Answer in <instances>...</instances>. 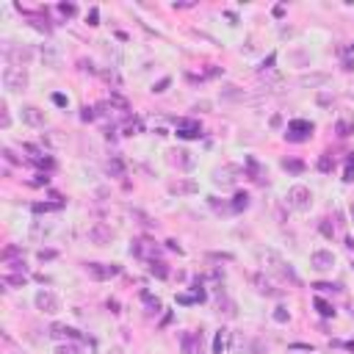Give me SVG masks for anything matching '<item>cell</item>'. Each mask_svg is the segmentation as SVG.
<instances>
[{
    "label": "cell",
    "instance_id": "6da1fadb",
    "mask_svg": "<svg viewBox=\"0 0 354 354\" xmlns=\"http://www.w3.org/2000/svg\"><path fill=\"white\" fill-rule=\"evenodd\" d=\"M3 86H6L8 91H25L28 89V72L22 70V67H14V64H8V67H3Z\"/></svg>",
    "mask_w": 354,
    "mask_h": 354
},
{
    "label": "cell",
    "instance_id": "7a4b0ae2",
    "mask_svg": "<svg viewBox=\"0 0 354 354\" xmlns=\"http://www.w3.org/2000/svg\"><path fill=\"white\" fill-rule=\"evenodd\" d=\"M260 260H263V266H266L269 271H277V274L288 277L291 282H299L296 274H293V269H291L288 263H285V260H282V257H279L274 249H263V252H260Z\"/></svg>",
    "mask_w": 354,
    "mask_h": 354
},
{
    "label": "cell",
    "instance_id": "3957f363",
    "mask_svg": "<svg viewBox=\"0 0 354 354\" xmlns=\"http://www.w3.org/2000/svg\"><path fill=\"white\" fill-rule=\"evenodd\" d=\"M285 199H288V205H291L293 210H299V213L310 210V205H313V194H310V188L307 186H291Z\"/></svg>",
    "mask_w": 354,
    "mask_h": 354
},
{
    "label": "cell",
    "instance_id": "277c9868",
    "mask_svg": "<svg viewBox=\"0 0 354 354\" xmlns=\"http://www.w3.org/2000/svg\"><path fill=\"white\" fill-rule=\"evenodd\" d=\"M36 307L42 313H47V315H56V313L61 310V299L53 291H39L36 293Z\"/></svg>",
    "mask_w": 354,
    "mask_h": 354
},
{
    "label": "cell",
    "instance_id": "5b68a950",
    "mask_svg": "<svg viewBox=\"0 0 354 354\" xmlns=\"http://www.w3.org/2000/svg\"><path fill=\"white\" fill-rule=\"evenodd\" d=\"M238 177H241V166H233V163H227V166H222L219 172H216L213 183H216V186H222V188H230V186H236Z\"/></svg>",
    "mask_w": 354,
    "mask_h": 354
},
{
    "label": "cell",
    "instance_id": "8992f818",
    "mask_svg": "<svg viewBox=\"0 0 354 354\" xmlns=\"http://www.w3.org/2000/svg\"><path fill=\"white\" fill-rule=\"evenodd\" d=\"M111 238H114V233H111V227H108V224L94 222V224L89 227V241H91V243H97V246H105V243H111Z\"/></svg>",
    "mask_w": 354,
    "mask_h": 354
},
{
    "label": "cell",
    "instance_id": "52a82bcc",
    "mask_svg": "<svg viewBox=\"0 0 354 354\" xmlns=\"http://www.w3.org/2000/svg\"><path fill=\"white\" fill-rule=\"evenodd\" d=\"M310 133H313L310 122H305V119H293L291 125H288V133H285V136H288L291 141H305Z\"/></svg>",
    "mask_w": 354,
    "mask_h": 354
},
{
    "label": "cell",
    "instance_id": "ba28073f",
    "mask_svg": "<svg viewBox=\"0 0 354 354\" xmlns=\"http://www.w3.org/2000/svg\"><path fill=\"white\" fill-rule=\"evenodd\" d=\"M3 53H6L8 64H14V67H20V64H28L31 58H34V53H31L28 47H14V44H6V47H3Z\"/></svg>",
    "mask_w": 354,
    "mask_h": 354
},
{
    "label": "cell",
    "instance_id": "9c48e42d",
    "mask_svg": "<svg viewBox=\"0 0 354 354\" xmlns=\"http://www.w3.org/2000/svg\"><path fill=\"white\" fill-rule=\"evenodd\" d=\"M310 263H313V269L315 271H329L335 266V255L329 249H315L310 255Z\"/></svg>",
    "mask_w": 354,
    "mask_h": 354
},
{
    "label": "cell",
    "instance_id": "30bf717a",
    "mask_svg": "<svg viewBox=\"0 0 354 354\" xmlns=\"http://www.w3.org/2000/svg\"><path fill=\"white\" fill-rule=\"evenodd\" d=\"M119 266L117 263H111V266H103V263H89V274H91V279H97V282H103V279H111V277H117L119 274Z\"/></svg>",
    "mask_w": 354,
    "mask_h": 354
},
{
    "label": "cell",
    "instance_id": "8fae6325",
    "mask_svg": "<svg viewBox=\"0 0 354 354\" xmlns=\"http://www.w3.org/2000/svg\"><path fill=\"white\" fill-rule=\"evenodd\" d=\"M177 136L180 139H197V136H202V127L197 119H180L177 122Z\"/></svg>",
    "mask_w": 354,
    "mask_h": 354
},
{
    "label": "cell",
    "instance_id": "7c38bea8",
    "mask_svg": "<svg viewBox=\"0 0 354 354\" xmlns=\"http://www.w3.org/2000/svg\"><path fill=\"white\" fill-rule=\"evenodd\" d=\"M180 346L186 354H199L202 346V332H183L180 335Z\"/></svg>",
    "mask_w": 354,
    "mask_h": 354
},
{
    "label": "cell",
    "instance_id": "4fadbf2b",
    "mask_svg": "<svg viewBox=\"0 0 354 354\" xmlns=\"http://www.w3.org/2000/svg\"><path fill=\"white\" fill-rule=\"evenodd\" d=\"M22 122L31 127H42L44 125V111H39L36 105H25L22 108Z\"/></svg>",
    "mask_w": 354,
    "mask_h": 354
},
{
    "label": "cell",
    "instance_id": "5bb4252c",
    "mask_svg": "<svg viewBox=\"0 0 354 354\" xmlns=\"http://www.w3.org/2000/svg\"><path fill=\"white\" fill-rule=\"evenodd\" d=\"M299 83H302V86H310V89H315V86H326V83H329V75H324V72L302 75V78H299Z\"/></svg>",
    "mask_w": 354,
    "mask_h": 354
},
{
    "label": "cell",
    "instance_id": "9a60e30c",
    "mask_svg": "<svg viewBox=\"0 0 354 354\" xmlns=\"http://www.w3.org/2000/svg\"><path fill=\"white\" fill-rule=\"evenodd\" d=\"M169 191H172V194H177V197L197 194V183H194V180H177V183H172V186H169Z\"/></svg>",
    "mask_w": 354,
    "mask_h": 354
},
{
    "label": "cell",
    "instance_id": "2e32d148",
    "mask_svg": "<svg viewBox=\"0 0 354 354\" xmlns=\"http://www.w3.org/2000/svg\"><path fill=\"white\" fill-rule=\"evenodd\" d=\"M222 97L233 100V103H241V100H246V91L238 89V86H233V83H227V86H222Z\"/></svg>",
    "mask_w": 354,
    "mask_h": 354
},
{
    "label": "cell",
    "instance_id": "e0dca14e",
    "mask_svg": "<svg viewBox=\"0 0 354 354\" xmlns=\"http://www.w3.org/2000/svg\"><path fill=\"white\" fill-rule=\"evenodd\" d=\"M227 343H230V332L227 329H219V332H216V340H213V352L224 354L227 352Z\"/></svg>",
    "mask_w": 354,
    "mask_h": 354
},
{
    "label": "cell",
    "instance_id": "ac0fdd59",
    "mask_svg": "<svg viewBox=\"0 0 354 354\" xmlns=\"http://www.w3.org/2000/svg\"><path fill=\"white\" fill-rule=\"evenodd\" d=\"M42 61L47 64V67H56L58 64V50L53 47V44H42Z\"/></svg>",
    "mask_w": 354,
    "mask_h": 354
},
{
    "label": "cell",
    "instance_id": "d6986e66",
    "mask_svg": "<svg viewBox=\"0 0 354 354\" xmlns=\"http://www.w3.org/2000/svg\"><path fill=\"white\" fill-rule=\"evenodd\" d=\"M352 133H354V119L352 117L340 119V122H338V136H340V139H346V136H352Z\"/></svg>",
    "mask_w": 354,
    "mask_h": 354
},
{
    "label": "cell",
    "instance_id": "ffe728a7",
    "mask_svg": "<svg viewBox=\"0 0 354 354\" xmlns=\"http://www.w3.org/2000/svg\"><path fill=\"white\" fill-rule=\"evenodd\" d=\"M246 169H249V177H252V180H263V169H260V163H257L252 155L246 158Z\"/></svg>",
    "mask_w": 354,
    "mask_h": 354
},
{
    "label": "cell",
    "instance_id": "44dd1931",
    "mask_svg": "<svg viewBox=\"0 0 354 354\" xmlns=\"http://www.w3.org/2000/svg\"><path fill=\"white\" fill-rule=\"evenodd\" d=\"M252 282H255L257 285V291H260V293H269V296H277V288H271V285L269 282H266V279L263 277H252Z\"/></svg>",
    "mask_w": 354,
    "mask_h": 354
},
{
    "label": "cell",
    "instance_id": "7402d4cb",
    "mask_svg": "<svg viewBox=\"0 0 354 354\" xmlns=\"http://www.w3.org/2000/svg\"><path fill=\"white\" fill-rule=\"evenodd\" d=\"M150 271H153L155 277H160V279H166V277H169L166 263H160V260H150Z\"/></svg>",
    "mask_w": 354,
    "mask_h": 354
},
{
    "label": "cell",
    "instance_id": "603a6c76",
    "mask_svg": "<svg viewBox=\"0 0 354 354\" xmlns=\"http://www.w3.org/2000/svg\"><path fill=\"white\" fill-rule=\"evenodd\" d=\"M108 172H111L114 177H122V174H125V163H122L119 158H111L108 160Z\"/></svg>",
    "mask_w": 354,
    "mask_h": 354
},
{
    "label": "cell",
    "instance_id": "cb8c5ba5",
    "mask_svg": "<svg viewBox=\"0 0 354 354\" xmlns=\"http://www.w3.org/2000/svg\"><path fill=\"white\" fill-rule=\"evenodd\" d=\"M282 166L285 169H288V172H293V174H302V172H305V163H302V160H282Z\"/></svg>",
    "mask_w": 354,
    "mask_h": 354
},
{
    "label": "cell",
    "instance_id": "d4e9b609",
    "mask_svg": "<svg viewBox=\"0 0 354 354\" xmlns=\"http://www.w3.org/2000/svg\"><path fill=\"white\" fill-rule=\"evenodd\" d=\"M315 310H318L321 313V315H326V318H329V315H332V307H329V305H326V302H324V299H315Z\"/></svg>",
    "mask_w": 354,
    "mask_h": 354
},
{
    "label": "cell",
    "instance_id": "484cf974",
    "mask_svg": "<svg viewBox=\"0 0 354 354\" xmlns=\"http://www.w3.org/2000/svg\"><path fill=\"white\" fill-rule=\"evenodd\" d=\"M246 205H249V197H246V194H238L236 202H233V210H243Z\"/></svg>",
    "mask_w": 354,
    "mask_h": 354
},
{
    "label": "cell",
    "instance_id": "4316f807",
    "mask_svg": "<svg viewBox=\"0 0 354 354\" xmlns=\"http://www.w3.org/2000/svg\"><path fill=\"white\" fill-rule=\"evenodd\" d=\"M58 205H50V202H36L34 205V213H47V210H56Z\"/></svg>",
    "mask_w": 354,
    "mask_h": 354
},
{
    "label": "cell",
    "instance_id": "83f0119b",
    "mask_svg": "<svg viewBox=\"0 0 354 354\" xmlns=\"http://www.w3.org/2000/svg\"><path fill=\"white\" fill-rule=\"evenodd\" d=\"M0 125H3V127H8V125H11V119H8V108H6V103H0Z\"/></svg>",
    "mask_w": 354,
    "mask_h": 354
},
{
    "label": "cell",
    "instance_id": "f1b7e54d",
    "mask_svg": "<svg viewBox=\"0 0 354 354\" xmlns=\"http://www.w3.org/2000/svg\"><path fill=\"white\" fill-rule=\"evenodd\" d=\"M318 169L321 172H332V160H329V155H321L318 158Z\"/></svg>",
    "mask_w": 354,
    "mask_h": 354
},
{
    "label": "cell",
    "instance_id": "f546056e",
    "mask_svg": "<svg viewBox=\"0 0 354 354\" xmlns=\"http://www.w3.org/2000/svg\"><path fill=\"white\" fill-rule=\"evenodd\" d=\"M274 321H277V324H285V321H288V310H285V307H277V310H274Z\"/></svg>",
    "mask_w": 354,
    "mask_h": 354
},
{
    "label": "cell",
    "instance_id": "4dcf8cb0",
    "mask_svg": "<svg viewBox=\"0 0 354 354\" xmlns=\"http://www.w3.org/2000/svg\"><path fill=\"white\" fill-rule=\"evenodd\" d=\"M174 155H180V163H183V166H186V169H191V163H194V160L188 158V155H191V153H186V150H180V153H174Z\"/></svg>",
    "mask_w": 354,
    "mask_h": 354
},
{
    "label": "cell",
    "instance_id": "1f68e13d",
    "mask_svg": "<svg viewBox=\"0 0 354 354\" xmlns=\"http://www.w3.org/2000/svg\"><path fill=\"white\" fill-rule=\"evenodd\" d=\"M3 282L6 285H25V277H11V274H8V277H3Z\"/></svg>",
    "mask_w": 354,
    "mask_h": 354
},
{
    "label": "cell",
    "instance_id": "d6a6232c",
    "mask_svg": "<svg viewBox=\"0 0 354 354\" xmlns=\"http://www.w3.org/2000/svg\"><path fill=\"white\" fill-rule=\"evenodd\" d=\"M321 233H324L326 238H332V233H335V230H332V224L326 222V219H324V222H321Z\"/></svg>",
    "mask_w": 354,
    "mask_h": 354
},
{
    "label": "cell",
    "instance_id": "836d02e7",
    "mask_svg": "<svg viewBox=\"0 0 354 354\" xmlns=\"http://www.w3.org/2000/svg\"><path fill=\"white\" fill-rule=\"evenodd\" d=\"M58 8H61V14H67V17H72V14H75V6H72V3H61Z\"/></svg>",
    "mask_w": 354,
    "mask_h": 354
},
{
    "label": "cell",
    "instance_id": "e575fe53",
    "mask_svg": "<svg viewBox=\"0 0 354 354\" xmlns=\"http://www.w3.org/2000/svg\"><path fill=\"white\" fill-rule=\"evenodd\" d=\"M177 302H180V305H191V302H197V296H188V293H180V296H177Z\"/></svg>",
    "mask_w": 354,
    "mask_h": 354
},
{
    "label": "cell",
    "instance_id": "d590c367",
    "mask_svg": "<svg viewBox=\"0 0 354 354\" xmlns=\"http://www.w3.org/2000/svg\"><path fill=\"white\" fill-rule=\"evenodd\" d=\"M111 103H114V105H119L122 111H127V103H125L122 97H119V94H114V97H111Z\"/></svg>",
    "mask_w": 354,
    "mask_h": 354
},
{
    "label": "cell",
    "instance_id": "8d00e7d4",
    "mask_svg": "<svg viewBox=\"0 0 354 354\" xmlns=\"http://www.w3.org/2000/svg\"><path fill=\"white\" fill-rule=\"evenodd\" d=\"M53 257H56V252L53 249H42L39 252V260H53Z\"/></svg>",
    "mask_w": 354,
    "mask_h": 354
},
{
    "label": "cell",
    "instance_id": "74e56055",
    "mask_svg": "<svg viewBox=\"0 0 354 354\" xmlns=\"http://www.w3.org/2000/svg\"><path fill=\"white\" fill-rule=\"evenodd\" d=\"M166 86H169V78H163L158 86H153V91H158V94H160V91H166Z\"/></svg>",
    "mask_w": 354,
    "mask_h": 354
},
{
    "label": "cell",
    "instance_id": "f35d334b",
    "mask_svg": "<svg viewBox=\"0 0 354 354\" xmlns=\"http://www.w3.org/2000/svg\"><path fill=\"white\" fill-rule=\"evenodd\" d=\"M58 354H80V352H78L75 346H61L58 349Z\"/></svg>",
    "mask_w": 354,
    "mask_h": 354
},
{
    "label": "cell",
    "instance_id": "ab89813d",
    "mask_svg": "<svg viewBox=\"0 0 354 354\" xmlns=\"http://www.w3.org/2000/svg\"><path fill=\"white\" fill-rule=\"evenodd\" d=\"M86 20H89V25H97V8H91V11H89V17H86Z\"/></svg>",
    "mask_w": 354,
    "mask_h": 354
},
{
    "label": "cell",
    "instance_id": "60d3db41",
    "mask_svg": "<svg viewBox=\"0 0 354 354\" xmlns=\"http://www.w3.org/2000/svg\"><path fill=\"white\" fill-rule=\"evenodd\" d=\"M318 103H321V105H329L332 100H329V94H324V91H321V94H318Z\"/></svg>",
    "mask_w": 354,
    "mask_h": 354
},
{
    "label": "cell",
    "instance_id": "b9f144b4",
    "mask_svg": "<svg viewBox=\"0 0 354 354\" xmlns=\"http://www.w3.org/2000/svg\"><path fill=\"white\" fill-rule=\"evenodd\" d=\"M3 155H6V160H11V163H17V155L11 153V150H3Z\"/></svg>",
    "mask_w": 354,
    "mask_h": 354
},
{
    "label": "cell",
    "instance_id": "7bdbcfd3",
    "mask_svg": "<svg viewBox=\"0 0 354 354\" xmlns=\"http://www.w3.org/2000/svg\"><path fill=\"white\" fill-rule=\"evenodd\" d=\"M136 130H139V125H136V122H133V125H127V127H125V133H127V136H133V133H136Z\"/></svg>",
    "mask_w": 354,
    "mask_h": 354
},
{
    "label": "cell",
    "instance_id": "ee69618b",
    "mask_svg": "<svg viewBox=\"0 0 354 354\" xmlns=\"http://www.w3.org/2000/svg\"><path fill=\"white\" fill-rule=\"evenodd\" d=\"M53 100H56V105H67V97H64V94H56Z\"/></svg>",
    "mask_w": 354,
    "mask_h": 354
},
{
    "label": "cell",
    "instance_id": "f6af8a7d",
    "mask_svg": "<svg viewBox=\"0 0 354 354\" xmlns=\"http://www.w3.org/2000/svg\"><path fill=\"white\" fill-rule=\"evenodd\" d=\"M352 166H354V153L349 155V169H352Z\"/></svg>",
    "mask_w": 354,
    "mask_h": 354
}]
</instances>
